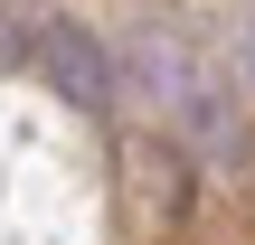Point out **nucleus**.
Segmentation results:
<instances>
[{"label":"nucleus","mask_w":255,"mask_h":245,"mask_svg":"<svg viewBox=\"0 0 255 245\" xmlns=\"http://www.w3.org/2000/svg\"><path fill=\"white\" fill-rule=\"evenodd\" d=\"M38 66L66 85V104H114V76H104V47L76 38V28H38Z\"/></svg>","instance_id":"f257e3e1"},{"label":"nucleus","mask_w":255,"mask_h":245,"mask_svg":"<svg viewBox=\"0 0 255 245\" xmlns=\"http://www.w3.org/2000/svg\"><path fill=\"white\" fill-rule=\"evenodd\" d=\"M246 66H255V28H246Z\"/></svg>","instance_id":"f03ea898"}]
</instances>
